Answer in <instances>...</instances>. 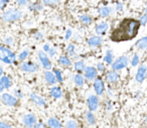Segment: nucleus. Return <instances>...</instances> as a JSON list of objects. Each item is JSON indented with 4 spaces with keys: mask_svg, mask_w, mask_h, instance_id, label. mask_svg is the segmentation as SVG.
Segmentation results:
<instances>
[{
    "mask_svg": "<svg viewBox=\"0 0 147 128\" xmlns=\"http://www.w3.org/2000/svg\"><path fill=\"white\" fill-rule=\"evenodd\" d=\"M140 26L141 25L138 19L124 18L118 23L116 28L112 31L110 35L111 41H115V43L131 41L138 35Z\"/></svg>",
    "mask_w": 147,
    "mask_h": 128,
    "instance_id": "obj_1",
    "label": "nucleus"
},
{
    "mask_svg": "<svg viewBox=\"0 0 147 128\" xmlns=\"http://www.w3.org/2000/svg\"><path fill=\"white\" fill-rule=\"evenodd\" d=\"M16 56L15 54L4 45H0V61L7 65H12L16 63Z\"/></svg>",
    "mask_w": 147,
    "mask_h": 128,
    "instance_id": "obj_2",
    "label": "nucleus"
},
{
    "mask_svg": "<svg viewBox=\"0 0 147 128\" xmlns=\"http://www.w3.org/2000/svg\"><path fill=\"white\" fill-rule=\"evenodd\" d=\"M23 16V12L20 9H9L6 10L2 15V19L5 22H15V21L21 19Z\"/></svg>",
    "mask_w": 147,
    "mask_h": 128,
    "instance_id": "obj_3",
    "label": "nucleus"
},
{
    "mask_svg": "<svg viewBox=\"0 0 147 128\" xmlns=\"http://www.w3.org/2000/svg\"><path fill=\"white\" fill-rule=\"evenodd\" d=\"M129 65V58L127 56H120L119 58L114 60L112 64H111V69L114 70V71H121V70L127 68Z\"/></svg>",
    "mask_w": 147,
    "mask_h": 128,
    "instance_id": "obj_4",
    "label": "nucleus"
},
{
    "mask_svg": "<svg viewBox=\"0 0 147 128\" xmlns=\"http://www.w3.org/2000/svg\"><path fill=\"white\" fill-rule=\"evenodd\" d=\"M37 57H38V61H39V63H40L41 67L45 70H51V68H53L51 61L47 53H45L43 51H39L38 53H37Z\"/></svg>",
    "mask_w": 147,
    "mask_h": 128,
    "instance_id": "obj_5",
    "label": "nucleus"
},
{
    "mask_svg": "<svg viewBox=\"0 0 147 128\" xmlns=\"http://www.w3.org/2000/svg\"><path fill=\"white\" fill-rule=\"evenodd\" d=\"M93 88H94V91H95V93H96V95H98V96L104 95L105 91H106V87H105V83L102 78L98 76V77L93 81Z\"/></svg>",
    "mask_w": 147,
    "mask_h": 128,
    "instance_id": "obj_6",
    "label": "nucleus"
},
{
    "mask_svg": "<svg viewBox=\"0 0 147 128\" xmlns=\"http://www.w3.org/2000/svg\"><path fill=\"white\" fill-rule=\"evenodd\" d=\"M147 78V65L146 64H142V65L139 66L138 70H137V73L135 75V80H136L137 83L141 84L146 80Z\"/></svg>",
    "mask_w": 147,
    "mask_h": 128,
    "instance_id": "obj_7",
    "label": "nucleus"
},
{
    "mask_svg": "<svg viewBox=\"0 0 147 128\" xmlns=\"http://www.w3.org/2000/svg\"><path fill=\"white\" fill-rule=\"evenodd\" d=\"M83 73H84L85 79L88 80V81H90V82L94 81V80L99 76L98 71H97L96 67H94V66H87L86 69H85V71L83 72Z\"/></svg>",
    "mask_w": 147,
    "mask_h": 128,
    "instance_id": "obj_8",
    "label": "nucleus"
},
{
    "mask_svg": "<svg viewBox=\"0 0 147 128\" xmlns=\"http://www.w3.org/2000/svg\"><path fill=\"white\" fill-rule=\"evenodd\" d=\"M87 105L90 111L95 112L98 110L99 106H100V100H99L98 95H90L87 98Z\"/></svg>",
    "mask_w": 147,
    "mask_h": 128,
    "instance_id": "obj_9",
    "label": "nucleus"
},
{
    "mask_svg": "<svg viewBox=\"0 0 147 128\" xmlns=\"http://www.w3.org/2000/svg\"><path fill=\"white\" fill-rule=\"evenodd\" d=\"M1 100H2L4 105L9 106V107H15V106L18 105V99L11 94L4 93L1 96Z\"/></svg>",
    "mask_w": 147,
    "mask_h": 128,
    "instance_id": "obj_10",
    "label": "nucleus"
},
{
    "mask_svg": "<svg viewBox=\"0 0 147 128\" xmlns=\"http://www.w3.org/2000/svg\"><path fill=\"white\" fill-rule=\"evenodd\" d=\"M109 28H110V23L108 21H100L95 25V33L102 37L108 33Z\"/></svg>",
    "mask_w": 147,
    "mask_h": 128,
    "instance_id": "obj_11",
    "label": "nucleus"
},
{
    "mask_svg": "<svg viewBox=\"0 0 147 128\" xmlns=\"http://www.w3.org/2000/svg\"><path fill=\"white\" fill-rule=\"evenodd\" d=\"M103 43H104L103 37H101V35H92V37H90L88 39H87V43H88L89 47H92V49L101 47V45H103Z\"/></svg>",
    "mask_w": 147,
    "mask_h": 128,
    "instance_id": "obj_12",
    "label": "nucleus"
},
{
    "mask_svg": "<svg viewBox=\"0 0 147 128\" xmlns=\"http://www.w3.org/2000/svg\"><path fill=\"white\" fill-rule=\"evenodd\" d=\"M105 80L107 81V83L109 84H116L120 80V75L117 71L114 70H111V71L106 72V75H105Z\"/></svg>",
    "mask_w": 147,
    "mask_h": 128,
    "instance_id": "obj_13",
    "label": "nucleus"
},
{
    "mask_svg": "<svg viewBox=\"0 0 147 128\" xmlns=\"http://www.w3.org/2000/svg\"><path fill=\"white\" fill-rule=\"evenodd\" d=\"M36 117H35L34 114H25L22 117V123L24 124L25 127L27 128H33V126L36 124Z\"/></svg>",
    "mask_w": 147,
    "mask_h": 128,
    "instance_id": "obj_14",
    "label": "nucleus"
},
{
    "mask_svg": "<svg viewBox=\"0 0 147 128\" xmlns=\"http://www.w3.org/2000/svg\"><path fill=\"white\" fill-rule=\"evenodd\" d=\"M20 69L22 70L23 72H25V73L32 74V73H35V72L38 70V68H37L36 64L32 63V62H23L20 65Z\"/></svg>",
    "mask_w": 147,
    "mask_h": 128,
    "instance_id": "obj_15",
    "label": "nucleus"
},
{
    "mask_svg": "<svg viewBox=\"0 0 147 128\" xmlns=\"http://www.w3.org/2000/svg\"><path fill=\"white\" fill-rule=\"evenodd\" d=\"M29 98H30V100L35 104V105L40 106V107H45V106H47V101L45 100V98L39 96L38 94L31 93L30 95H29Z\"/></svg>",
    "mask_w": 147,
    "mask_h": 128,
    "instance_id": "obj_16",
    "label": "nucleus"
},
{
    "mask_svg": "<svg viewBox=\"0 0 147 128\" xmlns=\"http://www.w3.org/2000/svg\"><path fill=\"white\" fill-rule=\"evenodd\" d=\"M43 78H45V81L47 82L49 85L55 86V84L57 83V79H55V74L53 73V71L47 70V71L43 73Z\"/></svg>",
    "mask_w": 147,
    "mask_h": 128,
    "instance_id": "obj_17",
    "label": "nucleus"
},
{
    "mask_svg": "<svg viewBox=\"0 0 147 128\" xmlns=\"http://www.w3.org/2000/svg\"><path fill=\"white\" fill-rule=\"evenodd\" d=\"M49 95L53 98V99H61L63 98V90L59 86H53L49 90Z\"/></svg>",
    "mask_w": 147,
    "mask_h": 128,
    "instance_id": "obj_18",
    "label": "nucleus"
},
{
    "mask_svg": "<svg viewBox=\"0 0 147 128\" xmlns=\"http://www.w3.org/2000/svg\"><path fill=\"white\" fill-rule=\"evenodd\" d=\"M113 11H114V8L109 6H100L98 8V13L100 15V17H102V18L109 17L113 13Z\"/></svg>",
    "mask_w": 147,
    "mask_h": 128,
    "instance_id": "obj_19",
    "label": "nucleus"
},
{
    "mask_svg": "<svg viewBox=\"0 0 147 128\" xmlns=\"http://www.w3.org/2000/svg\"><path fill=\"white\" fill-rule=\"evenodd\" d=\"M57 64L63 68H69L73 65V62H71V58L67 56H59L57 59Z\"/></svg>",
    "mask_w": 147,
    "mask_h": 128,
    "instance_id": "obj_20",
    "label": "nucleus"
},
{
    "mask_svg": "<svg viewBox=\"0 0 147 128\" xmlns=\"http://www.w3.org/2000/svg\"><path fill=\"white\" fill-rule=\"evenodd\" d=\"M135 47L138 51H147V35L140 37L138 41H136Z\"/></svg>",
    "mask_w": 147,
    "mask_h": 128,
    "instance_id": "obj_21",
    "label": "nucleus"
},
{
    "mask_svg": "<svg viewBox=\"0 0 147 128\" xmlns=\"http://www.w3.org/2000/svg\"><path fill=\"white\" fill-rule=\"evenodd\" d=\"M28 9L30 11H35V12L42 11L43 4L40 1H30V2L28 3Z\"/></svg>",
    "mask_w": 147,
    "mask_h": 128,
    "instance_id": "obj_22",
    "label": "nucleus"
},
{
    "mask_svg": "<svg viewBox=\"0 0 147 128\" xmlns=\"http://www.w3.org/2000/svg\"><path fill=\"white\" fill-rule=\"evenodd\" d=\"M73 82H74V84H75L76 86H78V87H83V86L85 85L86 79H85V77L82 75V74L77 73V74H75V75H74Z\"/></svg>",
    "mask_w": 147,
    "mask_h": 128,
    "instance_id": "obj_23",
    "label": "nucleus"
},
{
    "mask_svg": "<svg viewBox=\"0 0 147 128\" xmlns=\"http://www.w3.org/2000/svg\"><path fill=\"white\" fill-rule=\"evenodd\" d=\"M47 127L49 128H63L61 122L57 117H49L47 119Z\"/></svg>",
    "mask_w": 147,
    "mask_h": 128,
    "instance_id": "obj_24",
    "label": "nucleus"
},
{
    "mask_svg": "<svg viewBox=\"0 0 147 128\" xmlns=\"http://www.w3.org/2000/svg\"><path fill=\"white\" fill-rule=\"evenodd\" d=\"M73 66H74V70H75L77 73H80V74H82L87 67L86 63H85L84 61H82V60H78V61H76L73 64Z\"/></svg>",
    "mask_w": 147,
    "mask_h": 128,
    "instance_id": "obj_25",
    "label": "nucleus"
},
{
    "mask_svg": "<svg viewBox=\"0 0 147 128\" xmlns=\"http://www.w3.org/2000/svg\"><path fill=\"white\" fill-rule=\"evenodd\" d=\"M115 60V56H114V53H113L112 49H107L106 53L104 55V58H103V61H104L105 64L107 65H111V64L114 62Z\"/></svg>",
    "mask_w": 147,
    "mask_h": 128,
    "instance_id": "obj_26",
    "label": "nucleus"
},
{
    "mask_svg": "<svg viewBox=\"0 0 147 128\" xmlns=\"http://www.w3.org/2000/svg\"><path fill=\"white\" fill-rule=\"evenodd\" d=\"M79 20L84 25H91L93 23V21H94V18L89 14H81L79 16Z\"/></svg>",
    "mask_w": 147,
    "mask_h": 128,
    "instance_id": "obj_27",
    "label": "nucleus"
},
{
    "mask_svg": "<svg viewBox=\"0 0 147 128\" xmlns=\"http://www.w3.org/2000/svg\"><path fill=\"white\" fill-rule=\"evenodd\" d=\"M85 117H86V120L87 122H88L90 125H95V124L97 123V119H96V116H95V114L93 113L92 111H90V110H88V111H86V113H85Z\"/></svg>",
    "mask_w": 147,
    "mask_h": 128,
    "instance_id": "obj_28",
    "label": "nucleus"
},
{
    "mask_svg": "<svg viewBox=\"0 0 147 128\" xmlns=\"http://www.w3.org/2000/svg\"><path fill=\"white\" fill-rule=\"evenodd\" d=\"M40 2L43 4V6L57 7L61 4V0H40Z\"/></svg>",
    "mask_w": 147,
    "mask_h": 128,
    "instance_id": "obj_29",
    "label": "nucleus"
},
{
    "mask_svg": "<svg viewBox=\"0 0 147 128\" xmlns=\"http://www.w3.org/2000/svg\"><path fill=\"white\" fill-rule=\"evenodd\" d=\"M65 51L67 54V57L69 58H76L77 55H76V45H74V43H69L65 49Z\"/></svg>",
    "mask_w": 147,
    "mask_h": 128,
    "instance_id": "obj_30",
    "label": "nucleus"
},
{
    "mask_svg": "<svg viewBox=\"0 0 147 128\" xmlns=\"http://www.w3.org/2000/svg\"><path fill=\"white\" fill-rule=\"evenodd\" d=\"M53 73L55 74V79H57V83H61V84L63 83V72H61V70H59V68H53Z\"/></svg>",
    "mask_w": 147,
    "mask_h": 128,
    "instance_id": "obj_31",
    "label": "nucleus"
},
{
    "mask_svg": "<svg viewBox=\"0 0 147 128\" xmlns=\"http://www.w3.org/2000/svg\"><path fill=\"white\" fill-rule=\"evenodd\" d=\"M0 80L2 82L5 89H8V88H10L11 86H12V81H11V79L8 76H2V77L0 78Z\"/></svg>",
    "mask_w": 147,
    "mask_h": 128,
    "instance_id": "obj_32",
    "label": "nucleus"
},
{
    "mask_svg": "<svg viewBox=\"0 0 147 128\" xmlns=\"http://www.w3.org/2000/svg\"><path fill=\"white\" fill-rule=\"evenodd\" d=\"M28 56H29V49H23L22 51H20V54H19L18 57H17V60L20 62H24L25 60L27 59Z\"/></svg>",
    "mask_w": 147,
    "mask_h": 128,
    "instance_id": "obj_33",
    "label": "nucleus"
},
{
    "mask_svg": "<svg viewBox=\"0 0 147 128\" xmlns=\"http://www.w3.org/2000/svg\"><path fill=\"white\" fill-rule=\"evenodd\" d=\"M96 69L99 74H104V73H106L107 68H106L105 63H103V62H98V63L96 64Z\"/></svg>",
    "mask_w": 147,
    "mask_h": 128,
    "instance_id": "obj_34",
    "label": "nucleus"
},
{
    "mask_svg": "<svg viewBox=\"0 0 147 128\" xmlns=\"http://www.w3.org/2000/svg\"><path fill=\"white\" fill-rule=\"evenodd\" d=\"M139 63H140V57H139L138 54H134L130 61L131 66H132V67H137V66L139 65Z\"/></svg>",
    "mask_w": 147,
    "mask_h": 128,
    "instance_id": "obj_35",
    "label": "nucleus"
},
{
    "mask_svg": "<svg viewBox=\"0 0 147 128\" xmlns=\"http://www.w3.org/2000/svg\"><path fill=\"white\" fill-rule=\"evenodd\" d=\"M65 128H80V127H79L77 121L71 119V120H69L67 123H65Z\"/></svg>",
    "mask_w": 147,
    "mask_h": 128,
    "instance_id": "obj_36",
    "label": "nucleus"
},
{
    "mask_svg": "<svg viewBox=\"0 0 147 128\" xmlns=\"http://www.w3.org/2000/svg\"><path fill=\"white\" fill-rule=\"evenodd\" d=\"M138 21H139V23H140L141 26H145V25L147 24V14L142 13V14L140 15V17H139Z\"/></svg>",
    "mask_w": 147,
    "mask_h": 128,
    "instance_id": "obj_37",
    "label": "nucleus"
},
{
    "mask_svg": "<svg viewBox=\"0 0 147 128\" xmlns=\"http://www.w3.org/2000/svg\"><path fill=\"white\" fill-rule=\"evenodd\" d=\"M4 43L7 47H10V45H13V43H14V39H13L12 37H5Z\"/></svg>",
    "mask_w": 147,
    "mask_h": 128,
    "instance_id": "obj_38",
    "label": "nucleus"
},
{
    "mask_svg": "<svg viewBox=\"0 0 147 128\" xmlns=\"http://www.w3.org/2000/svg\"><path fill=\"white\" fill-rule=\"evenodd\" d=\"M47 56H49V58H53L55 56H57V49L55 47H51V49H49V51H47Z\"/></svg>",
    "mask_w": 147,
    "mask_h": 128,
    "instance_id": "obj_39",
    "label": "nucleus"
},
{
    "mask_svg": "<svg viewBox=\"0 0 147 128\" xmlns=\"http://www.w3.org/2000/svg\"><path fill=\"white\" fill-rule=\"evenodd\" d=\"M123 9H124V4H123L122 2H117L116 4H115V8H114L115 11L121 12V11H123Z\"/></svg>",
    "mask_w": 147,
    "mask_h": 128,
    "instance_id": "obj_40",
    "label": "nucleus"
},
{
    "mask_svg": "<svg viewBox=\"0 0 147 128\" xmlns=\"http://www.w3.org/2000/svg\"><path fill=\"white\" fill-rule=\"evenodd\" d=\"M73 33H74L71 28H67L65 33V41H69V39H71V37H73Z\"/></svg>",
    "mask_w": 147,
    "mask_h": 128,
    "instance_id": "obj_41",
    "label": "nucleus"
},
{
    "mask_svg": "<svg viewBox=\"0 0 147 128\" xmlns=\"http://www.w3.org/2000/svg\"><path fill=\"white\" fill-rule=\"evenodd\" d=\"M15 1L20 6H26V5H28V3L30 2L31 0H15Z\"/></svg>",
    "mask_w": 147,
    "mask_h": 128,
    "instance_id": "obj_42",
    "label": "nucleus"
},
{
    "mask_svg": "<svg viewBox=\"0 0 147 128\" xmlns=\"http://www.w3.org/2000/svg\"><path fill=\"white\" fill-rule=\"evenodd\" d=\"M34 39L38 41H42L43 39V33H41V31H36V33H34Z\"/></svg>",
    "mask_w": 147,
    "mask_h": 128,
    "instance_id": "obj_43",
    "label": "nucleus"
},
{
    "mask_svg": "<svg viewBox=\"0 0 147 128\" xmlns=\"http://www.w3.org/2000/svg\"><path fill=\"white\" fill-rule=\"evenodd\" d=\"M33 128H49V127L43 122H36V124L33 126Z\"/></svg>",
    "mask_w": 147,
    "mask_h": 128,
    "instance_id": "obj_44",
    "label": "nucleus"
},
{
    "mask_svg": "<svg viewBox=\"0 0 147 128\" xmlns=\"http://www.w3.org/2000/svg\"><path fill=\"white\" fill-rule=\"evenodd\" d=\"M14 96L16 98H22L23 97V93L18 89H15L14 90Z\"/></svg>",
    "mask_w": 147,
    "mask_h": 128,
    "instance_id": "obj_45",
    "label": "nucleus"
},
{
    "mask_svg": "<svg viewBox=\"0 0 147 128\" xmlns=\"http://www.w3.org/2000/svg\"><path fill=\"white\" fill-rule=\"evenodd\" d=\"M9 2V0H0V9H3Z\"/></svg>",
    "mask_w": 147,
    "mask_h": 128,
    "instance_id": "obj_46",
    "label": "nucleus"
},
{
    "mask_svg": "<svg viewBox=\"0 0 147 128\" xmlns=\"http://www.w3.org/2000/svg\"><path fill=\"white\" fill-rule=\"evenodd\" d=\"M0 128H12L9 124H7L6 122L0 121Z\"/></svg>",
    "mask_w": 147,
    "mask_h": 128,
    "instance_id": "obj_47",
    "label": "nucleus"
},
{
    "mask_svg": "<svg viewBox=\"0 0 147 128\" xmlns=\"http://www.w3.org/2000/svg\"><path fill=\"white\" fill-rule=\"evenodd\" d=\"M42 51H45V53H47V51H49V49H51V45L49 43H45V45H43V47H42Z\"/></svg>",
    "mask_w": 147,
    "mask_h": 128,
    "instance_id": "obj_48",
    "label": "nucleus"
},
{
    "mask_svg": "<svg viewBox=\"0 0 147 128\" xmlns=\"http://www.w3.org/2000/svg\"><path fill=\"white\" fill-rule=\"evenodd\" d=\"M106 108H107V110L112 109V104H111L110 100H106Z\"/></svg>",
    "mask_w": 147,
    "mask_h": 128,
    "instance_id": "obj_49",
    "label": "nucleus"
},
{
    "mask_svg": "<svg viewBox=\"0 0 147 128\" xmlns=\"http://www.w3.org/2000/svg\"><path fill=\"white\" fill-rule=\"evenodd\" d=\"M4 89H5L4 86H3L2 82H1V80H0V93H1V92H3V90H4Z\"/></svg>",
    "mask_w": 147,
    "mask_h": 128,
    "instance_id": "obj_50",
    "label": "nucleus"
},
{
    "mask_svg": "<svg viewBox=\"0 0 147 128\" xmlns=\"http://www.w3.org/2000/svg\"><path fill=\"white\" fill-rule=\"evenodd\" d=\"M3 76V69H2V67H0V78L2 77Z\"/></svg>",
    "mask_w": 147,
    "mask_h": 128,
    "instance_id": "obj_51",
    "label": "nucleus"
},
{
    "mask_svg": "<svg viewBox=\"0 0 147 128\" xmlns=\"http://www.w3.org/2000/svg\"><path fill=\"white\" fill-rule=\"evenodd\" d=\"M143 13H145V14H147V5H146V7H145V10H144V12Z\"/></svg>",
    "mask_w": 147,
    "mask_h": 128,
    "instance_id": "obj_52",
    "label": "nucleus"
},
{
    "mask_svg": "<svg viewBox=\"0 0 147 128\" xmlns=\"http://www.w3.org/2000/svg\"><path fill=\"white\" fill-rule=\"evenodd\" d=\"M145 121H146V123H147V116H146V119H145Z\"/></svg>",
    "mask_w": 147,
    "mask_h": 128,
    "instance_id": "obj_53",
    "label": "nucleus"
},
{
    "mask_svg": "<svg viewBox=\"0 0 147 128\" xmlns=\"http://www.w3.org/2000/svg\"><path fill=\"white\" fill-rule=\"evenodd\" d=\"M0 99H1V96H0Z\"/></svg>",
    "mask_w": 147,
    "mask_h": 128,
    "instance_id": "obj_54",
    "label": "nucleus"
}]
</instances>
